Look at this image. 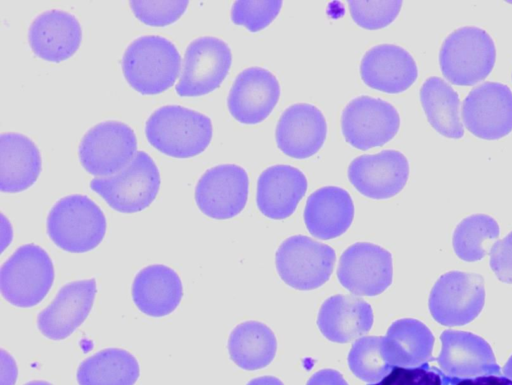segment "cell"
Listing matches in <instances>:
<instances>
[{
	"label": "cell",
	"instance_id": "cell-1",
	"mask_svg": "<svg viewBox=\"0 0 512 385\" xmlns=\"http://www.w3.org/2000/svg\"><path fill=\"white\" fill-rule=\"evenodd\" d=\"M213 134L210 118L198 111L164 105L147 119L145 135L161 153L175 158H189L202 153Z\"/></svg>",
	"mask_w": 512,
	"mask_h": 385
},
{
	"label": "cell",
	"instance_id": "cell-2",
	"mask_svg": "<svg viewBox=\"0 0 512 385\" xmlns=\"http://www.w3.org/2000/svg\"><path fill=\"white\" fill-rule=\"evenodd\" d=\"M181 56L176 46L159 35H144L133 40L122 57L126 81L144 95L159 94L176 81Z\"/></svg>",
	"mask_w": 512,
	"mask_h": 385
},
{
	"label": "cell",
	"instance_id": "cell-3",
	"mask_svg": "<svg viewBox=\"0 0 512 385\" xmlns=\"http://www.w3.org/2000/svg\"><path fill=\"white\" fill-rule=\"evenodd\" d=\"M47 233L60 249L84 253L96 248L106 233V218L89 197L73 194L55 203L47 217Z\"/></svg>",
	"mask_w": 512,
	"mask_h": 385
},
{
	"label": "cell",
	"instance_id": "cell-4",
	"mask_svg": "<svg viewBox=\"0 0 512 385\" xmlns=\"http://www.w3.org/2000/svg\"><path fill=\"white\" fill-rule=\"evenodd\" d=\"M496 61V47L487 31L463 26L451 32L439 51L443 76L452 84L474 85L485 79Z\"/></svg>",
	"mask_w": 512,
	"mask_h": 385
},
{
	"label": "cell",
	"instance_id": "cell-5",
	"mask_svg": "<svg viewBox=\"0 0 512 385\" xmlns=\"http://www.w3.org/2000/svg\"><path fill=\"white\" fill-rule=\"evenodd\" d=\"M54 281V267L47 252L38 245L19 247L2 265L0 291L10 304L29 308L44 299Z\"/></svg>",
	"mask_w": 512,
	"mask_h": 385
},
{
	"label": "cell",
	"instance_id": "cell-6",
	"mask_svg": "<svg viewBox=\"0 0 512 385\" xmlns=\"http://www.w3.org/2000/svg\"><path fill=\"white\" fill-rule=\"evenodd\" d=\"M160 173L154 160L137 151L133 160L118 173L91 180L90 188L114 210L135 213L147 208L160 188Z\"/></svg>",
	"mask_w": 512,
	"mask_h": 385
},
{
	"label": "cell",
	"instance_id": "cell-7",
	"mask_svg": "<svg viewBox=\"0 0 512 385\" xmlns=\"http://www.w3.org/2000/svg\"><path fill=\"white\" fill-rule=\"evenodd\" d=\"M137 139L127 124L107 120L90 128L79 145L83 168L98 177H108L124 169L137 153Z\"/></svg>",
	"mask_w": 512,
	"mask_h": 385
},
{
	"label": "cell",
	"instance_id": "cell-8",
	"mask_svg": "<svg viewBox=\"0 0 512 385\" xmlns=\"http://www.w3.org/2000/svg\"><path fill=\"white\" fill-rule=\"evenodd\" d=\"M275 258L278 274L287 285L312 290L330 278L336 254L328 245L297 235L279 246Z\"/></svg>",
	"mask_w": 512,
	"mask_h": 385
},
{
	"label": "cell",
	"instance_id": "cell-9",
	"mask_svg": "<svg viewBox=\"0 0 512 385\" xmlns=\"http://www.w3.org/2000/svg\"><path fill=\"white\" fill-rule=\"evenodd\" d=\"M484 301L482 276L451 271L442 275L433 286L429 297V310L438 323L461 326L479 315Z\"/></svg>",
	"mask_w": 512,
	"mask_h": 385
},
{
	"label": "cell",
	"instance_id": "cell-10",
	"mask_svg": "<svg viewBox=\"0 0 512 385\" xmlns=\"http://www.w3.org/2000/svg\"><path fill=\"white\" fill-rule=\"evenodd\" d=\"M232 63L228 44L213 36L194 39L186 48L183 69L176 85L182 97H196L217 89Z\"/></svg>",
	"mask_w": 512,
	"mask_h": 385
},
{
	"label": "cell",
	"instance_id": "cell-11",
	"mask_svg": "<svg viewBox=\"0 0 512 385\" xmlns=\"http://www.w3.org/2000/svg\"><path fill=\"white\" fill-rule=\"evenodd\" d=\"M400 116L396 108L367 95L352 99L341 115L343 136L352 147L367 150L390 141L398 132Z\"/></svg>",
	"mask_w": 512,
	"mask_h": 385
},
{
	"label": "cell",
	"instance_id": "cell-12",
	"mask_svg": "<svg viewBox=\"0 0 512 385\" xmlns=\"http://www.w3.org/2000/svg\"><path fill=\"white\" fill-rule=\"evenodd\" d=\"M462 119L478 138L500 139L512 131V91L500 82L487 81L464 98Z\"/></svg>",
	"mask_w": 512,
	"mask_h": 385
},
{
	"label": "cell",
	"instance_id": "cell-13",
	"mask_svg": "<svg viewBox=\"0 0 512 385\" xmlns=\"http://www.w3.org/2000/svg\"><path fill=\"white\" fill-rule=\"evenodd\" d=\"M392 275L390 252L368 242H357L347 248L337 270L342 286L357 296L382 293L390 286Z\"/></svg>",
	"mask_w": 512,
	"mask_h": 385
},
{
	"label": "cell",
	"instance_id": "cell-14",
	"mask_svg": "<svg viewBox=\"0 0 512 385\" xmlns=\"http://www.w3.org/2000/svg\"><path fill=\"white\" fill-rule=\"evenodd\" d=\"M248 175L236 164H221L208 169L198 180L195 200L206 216L229 219L239 214L248 198Z\"/></svg>",
	"mask_w": 512,
	"mask_h": 385
},
{
	"label": "cell",
	"instance_id": "cell-15",
	"mask_svg": "<svg viewBox=\"0 0 512 385\" xmlns=\"http://www.w3.org/2000/svg\"><path fill=\"white\" fill-rule=\"evenodd\" d=\"M351 184L362 195L387 199L398 194L409 176V162L398 150H383L354 158L348 167Z\"/></svg>",
	"mask_w": 512,
	"mask_h": 385
},
{
	"label": "cell",
	"instance_id": "cell-16",
	"mask_svg": "<svg viewBox=\"0 0 512 385\" xmlns=\"http://www.w3.org/2000/svg\"><path fill=\"white\" fill-rule=\"evenodd\" d=\"M280 97L277 78L267 69L249 67L235 78L227 98L230 114L242 124L266 119Z\"/></svg>",
	"mask_w": 512,
	"mask_h": 385
},
{
	"label": "cell",
	"instance_id": "cell-17",
	"mask_svg": "<svg viewBox=\"0 0 512 385\" xmlns=\"http://www.w3.org/2000/svg\"><path fill=\"white\" fill-rule=\"evenodd\" d=\"M96 292L94 279L64 285L52 303L38 314L40 332L51 340H63L70 336L90 313Z\"/></svg>",
	"mask_w": 512,
	"mask_h": 385
},
{
	"label": "cell",
	"instance_id": "cell-18",
	"mask_svg": "<svg viewBox=\"0 0 512 385\" xmlns=\"http://www.w3.org/2000/svg\"><path fill=\"white\" fill-rule=\"evenodd\" d=\"M327 124L323 113L314 105L297 103L280 116L275 138L287 156L305 159L316 154L326 139Z\"/></svg>",
	"mask_w": 512,
	"mask_h": 385
},
{
	"label": "cell",
	"instance_id": "cell-19",
	"mask_svg": "<svg viewBox=\"0 0 512 385\" xmlns=\"http://www.w3.org/2000/svg\"><path fill=\"white\" fill-rule=\"evenodd\" d=\"M360 75L369 87L385 92L400 93L417 79L418 68L412 55L395 44H379L362 57Z\"/></svg>",
	"mask_w": 512,
	"mask_h": 385
},
{
	"label": "cell",
	"instance_id": "cell-20",
	"mask_svg": "<svg viewBox=\"0 0 512 385\" xmlns=\"http://www.w3.org/2000/svg\"><path fill=\"white\" fill-rule=\"evenodd\" d=\"M29 45L40 58L60 62L79 48L82 28L77 18L66 11L51 9L38 15L28 31Z\"/></svg>",
	"mask_w": 512,
	"mask_h": 385
},
{
	"label": "cell",
	"instance_id": "cell-21",
	"mask_svg": "<svg viewBox=\"0 0 512 385\" xmlns=\"http://www.w3.org/2000/svg\"><path fill=\"white\" fill-rule=\"evenodd\" d=\"M440 339L442 350L437 361L447 375L463 378L500 372L492 349L483 338L470 332L445 330Z\"/></svg>",
	"mask_w": 512,
	"mask_h": 385
},
{
	"label": "cell",
	"instance_id": "cell-22",
	"mask_svg": "<svg viewBox=\"0 0 512 385\" xmlns=\"http://www.w3.org/2000/svg\"><path fill=\"white\" fill-rule=\"evenodd\" d=\"M307 190L302 171L291 165H273L257 181L256 202L263 215L271 219L289 217Z\"/></svg>",
	"mask_w": 512,
	"mask_h": 385
},
{
	"label": "cell",
	"instance_id": "cell-23",
	"mask_svg": "<svg viewBox=\"0 0 512 385\" xmlns=\"http://www.w3.org/2000/svg\"><path fill=\"white\" fill-rule=\"evenodd\" d=\"M354 217V204L349 193L337 186H325L313 192L304 209V222L309 232L322 240L343 234Z\"/></svg>",
	"mask_w": 512,
	"mask_h": 385
},
{
	"label": "cell",
	"instance_id": "cell-24",
	"mask_svg": "<svg viewBox=\"0 0 512 385\" xmlns=\"http://www.w3.org/2000/svg\"><path fill=\"white\" fill-rule=\"evenodd\" d=\"M373 324L371 306L353 295H335L322 304L317 325L330 341L348 343L366 334Z\"/></svg>",
	"mask_w": 512,
	"mask_h": 385
},
{
	"label": "cell",
	"instance_id": "cell-25",
	"mask_svg": "<svg viewBox=\"0 0 512 385\" xmlns=\"http://www.w3.org/2000/svg\"><path fill=\"white\" fill-rule=\"evenodd\" d=\"M183 296L178 274L168 266L155 264L143 268L132 284V298L137 308L151 317L172 313Z\"/></svg>",
	"mask_w": 512,
	"mask_h": 385
},
{
	"label": "cell",
	"instance_id": "cell-26",
	"mask_svg": "<svg viewBox=\"0 0 512 385\" xmlns=\"http://www.w3.org/2000/svg\"><path fill=\"white\" fill-rule=\"evenodd\" d=\"M42 167L41 154L27 136L7 132L0 135V190L17 193L37 180Z\"/></svg>",
	"mask_w": 512,
	"mask_h": 385
},
{
	"label": "cell",
	"instance_id": "cell-27",
	"mask_svg": "<svg viewBox=\"0 0 512 385\" xmlns=\"http://www.w3.org/2000/svg\"><path fill=\"white\" fill-rule=\"evenodd\" d=\"M434 336L422 322L404 318L391 324L382 338V354L391 366L416 367L431 359Z\"/></svg>",
	"mask_w": 512,
	"mask_h": 385
},
{
	"label": "cell",
	"instance_id": "cell-28",
	"mask_svg": "<svg viewBox=\"0 0 512 385\" xmlns=\"http://www.w3.org/2000/svg\"><path fill=\"white\" fill-rule=\"evenodd\" d=\"M420 101L430 125L441 135L459 139L464 135L458 93L437 76L427 78L420 88Z\"/></svg>",
	"mask_w": 512,
	"mask_h": 385
},
{
	"label": "cell",
	"instance_id": "cell-29",
	"mask_svg": "<svg viewBox=\"0 0 512 385\" xmlns=\"http://www.w3.org/2000/svg\"><path fill=\"white\" fill-rule=\"evenodd\" d=\"M140 374L136 358L126 350L107 348L78 367L79 385H134Z\"/></svg>",
	"mask_w": 512,
	"mask_h": 385
},
{
	"label": "cell",
	"instance_id": "cell-30",
	"mask_svg": "<svg viewBox=\"0 0 512 385\" xmlns=\"http://www.w3.org/2000/svg\"><path fill=\"white\" fill-rule=\"evenodd\" d=\"M276 349L274 333L268 326L257 321L239 324L228 340L230 358L245 370L266 367L274 359Z\"/></svg>",
	"mask_w": 512,
	"mask_h": 385
},
{
	"label": "cell",
	"instance_id": "cell-31",
	"mask_svg": "<svg viewBox=\"0 0 512 385\" xmlns=\"http://www.w3.org/2000/svg\"><path fill=\"white\" fill-rule=\"evenodd\" d=\"M498 223L485 214H474L463 219L453 233L456 255L468 262L482 259L490 241L499 237Z\"/></svg>",
	"mask_w": 512,
	"mask_h": 385
},
{
	"label": "cell",
	"instance_id": "cell-32",
	"mask_svg": "<svg viewBox=\"0 0 512 385\" xmlns=\"http://www.w3.org/2000/svg\"><path fill=\"white\" fill-rule=\"evenodd\" d=\"M382 338L365 336L356 340L348 354V366L359 379L375 383L384 378L391 368L382 354Z\"/></svg>",
	"mask_w": 512,
	"mask_h": 385
},
{
	"label": "cell",
	"instance_id": "cell-33",
	"mask_svg": "<svg viewBox=\"0 0 512 385\" xmlns=\"http://www.w3.org/2000/svg\"><path fill=\"white\" fill-rule=\"evenodd\" d=\"M354 22L365 29H380L395 20L402 1H349Z\"/></svg>",
	"mask_w": 512,
	"mask_h": 385
},
{
	"label": "cell",
	"instance_id": "cell-34",
	"mask_svg": "<svg viewBox=\"0 0 512 385\" xmlns=\"http://www.w3.org/2000/svg\"><path fill=\"white\" fill-rule=\"evenodd\" d=\"M282 1H236L231 8V20L256 32L267 27L279 14Z\"/></svg>",
	"mask_w": 512,
	"mask_h": 385
},
{
	"label": "cell",
	"instance_id": "cell-35",
	"mask_svg": "<svg viewBox=\"0 0 512 385\" xmlns=\"http://www.w3.org/2000/svg\"><path fill=\"white\" fill-rule=\"evenodd\" d=\"M452 377L428 362L416 367L393 366L380 381L368 385H451Z\"/></svg>",
	"mask_w": 512,
	"mask_h": 385
},
{
	"label": "cell",
	"instance_id": "cell-36",
	"mask_svg": "<svg viewBox=\"0 0 512 385\" xmlns=\"http://www.w3.org/2000/svg\"><path fill=\"white\" fill-rule=\"evenodd\" d=\"M188 1H131L130 7L134 15L150 26H166L186 11Z\"/></svg>",
	"mask_w": 512,
	"mask_h": 385
},
{
	"label": "cell",
	"instance_id": "cell-37",
	"mask_svg": "<svg viewBox=\"0 0 512 385\" xmlns=\"http://www.w3.org/2000/svg\"><path fill=\"white\" fill-rule=\"evenodd\" d=\"M490 266L500 281L512 284V232L492 244Z\"/></svg>",
	"mask_w": 512,
	"mask_h": 385
},
{
	"label": "cell",
	"instance_id": "cell-38",
	"mask_svg": "<svg viewBox=\"0 0 512 385\" xmlns=\"http://www.w3.org/2000/svg\"><path fill=\"white\" fill-rule=\"evenodd\" d=\"M451 385H512V378L498 374H482L463 378L452 377Z\"/></svg>",
	"mask_w": 512,
	"mask_h": 385
},
{
	"label": "cell",
	"instance_id": "cell-39",
	"mask_svg": "<svg viewBox=\"0 0 512 385\" xmlns=\"http://www.w3.org/2000/svg\"><path fill=\"white\" fill-rule=\"evenodd\" d=\"M17 379V365L4 349L0 352V385H14Z\"/></svg>",
	"mask_w": 512,
	"mask_h": 385
},
{
	"label": "cell",
	"instance_id": "cell-40",
	"mask_svg": "<svg viewBox=\"0 0 512 385\" xmlns=\"http://www.w3.org/2000/svg\"><path fill=\"white\" fill-rule=\"evenodd\" d=\"M306 385H348V383L338 371L323 369L314 373Z\"/></svg>",
	"mask_w": 512,
	"mask_h": 385
},
{
	"label": "cell",
	"instance_id": "cell-41",
	"mask_svg": "<svg viewBox=\"0 0 512 385\" xmlns=\"http://www.w3.org/2000/svg\"><path fill=\"white\" fill-rule=\"evenodd\" d=\"M12 239V229L9 221L1 214V251L10 243Z\"/></svg>",
	"mask_w": 512,
	"mask_h": 385
},
{
	"label": "cell",
	"instance_id": "cell-42",
	"mask_svg": "<svg viewBox=\"0 0 512 385\" xmlns=\"http://www.w3.org/2000/svg\"><path fill=\"white\" fill-rule=\"evenodd\" d=\"M247 385H284L278 378L273 376H263L252 379Z\"/></svg>",
	"mask_w": 512,
	"mask_h": 385
},
{
	"label": "cell",
	"instance_id": "cell-43",
	"mask_svg": "<svg viewBox=\"0 0 512 385\" xmlns=\"http://www.w3.org/2000/svg\"><path fill=\"white\" fill-rule=\"evenodd\" d=\"M504 371H505L506 376L512 378V356L508 360Z\"/></svg>",
	"mask_w": 512,
	"mask_h": 385
},
{
	"label": "cell",
	"instance_id": "cell-44",
	"mask_svg": "<svg viewBox=\"0 0 512 385\" xmlns=\"http://www.w3.org/2000/svg\"><path fill=\"white\" fill-rule=\"evenodd\" d=\"M25 385H52V384H50V383H48L46 381H39V380H37V381L28 382Z\"/></svg>",
	"mask_w": 512,
	"mask_h": 385
}]
</instances>
